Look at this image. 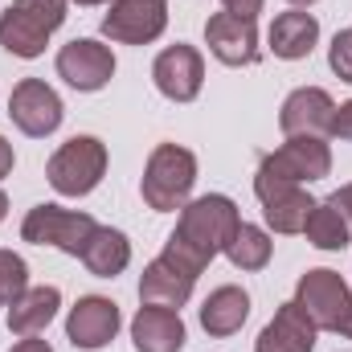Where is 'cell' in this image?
Instances as JSON below:
<instances>
[{
  "label": "cell",
  "mask_w": 352,
  "mask_h": 352,
  "mask_svg": "<svg viewBox=\"0 0 352 352\" xmlns=\"http://www.w3.org/2000/svg\"><path fill=\"white\" fill-rule=\"evenodd\" d=\"M238 226H242V217H238V205L230 197H221V192L197 197V201H188L180 209V221H176V230L164 242V254L173 263H180L184 270L201 274L217 254H226Z\"/></svg>",
  "instance_id": "cell-1"
},
{
  "label": "cell",
  "mask_w": 352,
  "mask_h": 352,
  "mask_svg": "<svg viewBox=\"0 0 352 352\" xmlns=\"http://www.w3.org/2000/svg\"><path fill=\"white\" fill-rule=\"evenodd\" d=\"M328 173H332V152L320 135H287L283 148L263 156V164L254 173V192H258V201H270L299 184L324 180Z\"/></svg>",
  "instance_id": "cell-2"
},
{
  "label": "cell",
  "mask_w": 352,
  "mask_h": 352,
  "mask_svg": "<svg viewBox=\"0 0 352 352\" xmlns=\"http://www.w3.org/2000/svg\"><path fill=\"white\" fill-rule=\"evenodd\" d=\"M197 184V156L188 148H176V144H160L152 156H148V168H144V201L156 209V213H173L188 205V192Z\"/></svg>",
  "instance_id": "cell-3"
},
{
  "label": "cell",
  "mask_w": 352,
  "mask_h": 352,
  "mask_svg": "<svg viewBox=\"0 0 352 352\" xmlns=\"http://www.w3.org/2000/svg\"><path fill=\"white\" fill-rule=\"evenodd\" d=\"M45 176L54 184V192L62 197H87L98 188V180L107 176V144L94 140V135H74L66 140L50 164H45Z\"/></svg>",
  "instance_id": "cell-4"
},
{
  "label": "cell",
  "mask_w": 352,
  "mask_h": 352,
  "mask_svg": "<svg viewBox=\"0 0 352 352\" xmlns=\"http://www.w3.org/2000/svg\"><path fill=\"white\" fill-rule=\"evenodd\" d=\"M98 230V221L90 213H74V209H62V205H37L25 213L21 221V238L33 242V246H54L62 254H82L90 242V234Z\"/></svg>",
  "instance_id": "cell-5"
},
{
  "label": "cell",
  "mask_w": 352,
  "mask_h": 352,
  "mask_svg": "<svg viewBox=\"0 0 352 352\" xmlns=\"http://www.w3.org/2000/svg\"><path fill=\"white\" fill-rule=\"evenodd\" d=\"M295 303L307 311V320H311L320 332H340L344 320L352 316L349 283H344L336 270H328V266L307 270V274L299 278V287H295Z\"/></svg>",
  "instance_id": "cell-6"
},
{
  "label": "cell",
  "mask_w": 352,
  "mask_h": 352,
  "mask_svg": "<svg viewBox=\"0 0 352 352\" xmlns=\"http://www.w3.org/2000/svg\"><path fill=\"white\" fill-rule=\"evenodd\" d=\"M168 29V0H111L102 37L119 45H152Z\"/></svg>",
  "instance_id": "cell-7"
},
{
  "label": "cell",
  "mask_w": 352,
  "mask_h": 352,
  "mask_svg": "<svg viewBox=\"0 0 352 352\" xmlns=\"http://www.w3.org/2000/svg\"><path fill=\"white\" fill-rule=\"evenodd\" d=\"M8 115L25 135L45 140V135H54L62 127L66 111H62V98H58L54 87H45L41 78H21L12 87V98H8Z\"/></svg>",
  "instance_id": "cell-8"
},
{
  "label": "cell",
  "mask_w": 352,
  "mask_h": 352,
  "mask_svg": "<svg viewBox=\"0 0 352 352\" xmlns=\"http://www.w3.org/2000/svg\"><path fill=\"white\" fill-rule=\"evenodd\" d=\"M111 74H115V54H111V45H102L94 37H78L58 50V78H66L82 94L102 90L111 82Z\"/></svg>",
  "instance_id": "cell-9"
},
{
  "label": "cell",
  "mask_w": 352,
  "mask_h": 352,
  "mask_svg": "<svg viewBox=\"0 0 352 352\" xmlns=\"http://www.w3.org/2000/svg\"><path fill=\"white\" fill-rule=\"evenodd\" d=\"M205 41H209V54L226 66H254L263 54L254 21H242L234 12H213L205 21Z\"/></svg>",
  "instance_id": "cell-10"
},
{
  "label": "cell",
  "mask_w": 352,
  "mask_h": 352,
  "mask_svg": "<svg viewBox=\"0 0 352 352\" xmlns=\"http://www.w3.org/2000/svg\"><path fill=\"white\" fill-rule=\"evenodd\" d=\"M332 115H336V102L332 94L320 87H299L287 94L283 111H278V127L283 135H332Z\"/></svg>",
  "instance_id": "cell-11"
},
{
  "label": "cell",
  "mask_w": 352,
  "mask_h": 352,
  "mask_svg": "<svg viewBox=\"0 0 352 352\" xmlns=\"http://www.w3.org/2000/svg\"><path fill=\"white\" fill-rule=\"evenodd\" d=\"M152 78H156V90L173 102H192L201 94V82H205V62L192 45H168L156 66H152Z\"/></svg>",
  "instance_id": "cell-12"
},
{
  "label": "cell",
  "mask_w": 352,
  "mask_h": 352,
  "mask_svg": "<svg viewBox=\"0 0 352 352\" xmlns=\"http://www.w3.org/2000/svg\"><path fill=\"white\" fill-rule=\"evenodd\" d=\"M119 307L111 303V299H102V295H87V299H78L74 303V311H70V320H66V336H70V344L74 349H107L111 340H115V332H119Z\"/></svg>",
  "instance_id": "cell-13"
},
{
  "label": "cell",
  "mask_w": 352,
  "mask_h": 352,
  "mask_svg": "<svg viewBox=\"0 0 352 352\" xmlns=\"http://www.w3.org/2000/svg\"><path fill=\"white\" fill-rule=\"evenodd\" d=\"M192 283H197L192 270H184L168 254H160L156 263H148L144 274H140V299L152 303V307H173V311H180L188 303V295H192Z\"/></svg>",
  "instance_id": "cell-14"
},
{
  "label": "cell",
  "mask_w": 352,
  "mask_h": 352,
  "mask_svg": "<svg viewBox=\"0 0 352 352\" xmlns=\"http://www.w3.org/2000/svg\"><path fill=\"white\" fill-rule=\"evenodd\" d=\"M316 324L307 320V311L291 299L274 311V320L266 324L254 340V352H311L316 349Z\"/></svg>",
  "instance_id": "cell-15"
},
{
  "label": "cell",
  "mask_w": 352,
  "mask_h": 352,
  "mask_svg": "<svg viewBox=\"0 0 352 352\" xmlns=\"http://www.w3.org/2000/svg\"><path fill=\"white\" fill-rule=\"evenodd\" d=\"M131 344H135V352H180V344H184L180 311L144 303L131 320Z\"/></svg>",
  "instance_id": "cell-16"
},
{
  "label": "cell",
  "mask_w": 352,
  "mask_h": 352,
  "mask_svg": "<svg viewBox=\"0 0 352 352\" xmlns=\"http://www.w3.org/2000/svg\"><path fill=\"white\" fill-rule=\"evenodd\" d=\"M266 41H270V50H274V58H283V62H299V58H307L311 50H316V41H320V21L311 16V12H278L274 16V25H270V33H266Z\"/></svg>",
  "instance_id": "cell-17"
},
{
  "label": "cell",
  "mask_w": 352,
  "mask_h": 352,
  "mask_svg": "<svg viewBox=\"0 0 352 352\" xmlns=\"http://www.w3.org/2000/svg\"><path fill=\"white\" fill-rule=\"evenodd\" d=\"M58 307H62V291H58V287H29V291L8 307V332H16V336H37V332H45V328L54 324Z\"/></svg>",
  "instance_id": "cell-18"
},
{
  "label": "cell",
  "mask_w": 352,
  "mask_h": 352,
  "mask_svg": "<svg viewBox=\"0 0 352 352\" xmlns=\"http://www.w3.org/2000/svg\"><path fill=\"white\" fill-rule=\"evenodd\" d=\"M250 320V295L242 287H217L201 303V328L209 336H234Z\"/></svg>",
  "instance_id": "cell-19"
},
{
  "label": "cell",
  "mask_w": 352,
  "mask_h": 352,
  "mask_svg": "<svg viewBox=\"0 0 352 352\" xmlns=\"http://www.w3.org/2000/svg\"><path fill=\"white\" fill-rule=\"evenodd\" d=\"M78 258H82V266H87L94 278H115V274H123L127 263H131V242H127L119 230L98 226Z\"/></svg>",
  "instance_id": "cell-20"
},
{
  "label": "cell",
  "mask_w": 352,
  "mask_h": 352,
  "mask_svg": "<svg viewBox=\"0 0 352 352\" xmlns=\"http://www.w3.org/2000/svg\"><path fill=\"white\" fill-rule=\"evenodd\" d=\"M45 41H50V33L37 25V21H29L21 8H4L0 12V45L12 54V58H41L45 54Z\"/></svg>",
  "instance_id": "cell-21"
},
{
  "label": "cell",
  "mask_w": 352,
  "mask_h": 352,
  "mask_svg": "<svg viewBox=\"0 0 352 352\" xmlns=\"http://www.w3.org/2000/svg\"><path fill=\"white\" fill-rule=\"evenodd\" d=\"M303 234H307V242H311L316 250H344V246L352 242L349 217H344L332 201H316V209H311Z\"/></svg>",
  "instance_id": "cell-22"
},
{
  "label": "cell",
  "mask_w": 352,
  "mask_h": 352,
  "mask_svg": "<svg viewBox=\"0 0 352 352\" xmlns=\"http://www.w3.org/2000/svg\"><path fill=\"white\" fill-rule=\"evenodd\" d=\"M311 209H316V201L303 188H291V192H278V197L263 201V217L274 234H303Z\"/></svg>",
  "instance_id": "cell-23"
},
{
  "label": "cell",
  "mask_w": 352,
  "mask_h": 352,
  "mask_svg": "<svg viewBox=\"0 0 352 352\" xmlns=\"http://www.w3.org/2000/svg\"><path fill=\"white\" fill-rule=\"evenodd\" d=\"M270 250H274V242L266 238V230L258 226H238V234L230 238V246H226V258L238 266V270H263L270 263Z\"/></svg>",
  "instance_id": "cell-24"
},
{
  "label": "cell",
  "mask_w": 352,
  "mask_h": 352,
  "mask_svg": "<svg viewBox=\"0 0 352 352\" xmlns=\"http://www.w3.org/2000/svg\"><path fill=\"white\" fill-rule=\"evenodd\" d=\"M29 291V266L21 254L0 250V307H12Z\"/></svg>",
  "instance_id": "cell-25"
},
{
  "label": "cell",
  "mask_w": 352,
  "mask_h": 352,
  "mask_svg": "<svg viewBox=\"0 0 352 352\" xmlns=\"http://www.w3.org/2000/svg\"><path fill=\"white\" fill-rule=\"evenodd\" d=\"M12 8H21L29 21H37L45 33H54L66 21V0H12Z\"/></svg>",
  "instance_id": "cell-26"
},
{
  "label": "cell",
  "mask_w": 352,
  "mask_h": 352,
  "mask_svg": "<svg viewBox=\"0 0 352 352\" xmlns=\"http://www.w3.org/2000/svg\"><path fill=\"white\" fill-rule=\"evenodd\" d=\"M328 66H332L344 82H352V37H349V29H340V33L332 37V45H328Z\"/></svg>",
  "instance_id": "cell-27"
},
{
  "label": "cell",
  "mask_w": 352,
  "mask_h": 352,
  "mask_svg": "<svg viewBox=\"0 0 352 352\" xmlns=\"http://www.w3.org/2000/svg\"><path fill=\"white\" fill-rule=\"evenodd\" d=\"M263 4L266 0H221V12H234V16H242V21H258Z\"/></svg>",
  "instance_id": "cell-28"
},
{
  "label": "cell",
  "mask_w": 352,
  "mask_h": 352,
  "mask_svg": "<svg viewBox=\"0 0 352 352\" xmlns=\"http://www.w3.org/2000/svg\"><path fill=\"white\" fill-rule=\"evenodd\" d=\"M332 135L352 144V98L344 102V107H336V115H332Z\"/></svg>",
  "instance_id": "cell-29"
},
{
  "label": "cell",
  "mask_w": 352,
  "mask_h": 352,
  "mask_svg": "<svg viewBox=\"0 0 352 352\" xmlns=\"http://www.w3.org/2000/svg\"><path fill=\"white\" fill-rule=\"evenodd\" d=\"M8 352H54V349H50V340H37V336H21V340H16V344H12Z\"/></svg>",
  "instance_id": "cell-30"
},
{
  "label": "cell",
  "mask_w": 352,
  "mask_h": 352,
  "mask_svg": "<svg viewBox=\"0 0 352 352\" xmlns=\"http://www.w3.org/2000/svg\"><path fill=\"white\" fill-rule=\"evenodd\" d=\"M332 205H336V209L349 217V226H352V184H344L340 192H332Z\"/></svg>",
  "instance_id": "cell-31"
},
{
  "label": "cell",
  "mask_w": 352,
  "mask_h": 352,
  "mask_svg": "<svg viewBox=\"0 0 352 352\" xmlns=\"http://www.w3.org/2000/svg\"><path fill=\"white\" fill-rule=\"evenodd\" d=\"M12 164H16V156H12V144H8V140L0 135V180L12 173Z\"/></svg>",
  "instance_id": "cell-32"
},
{
  "label": "cell",
  "mask_w": 352,
  "mask_h": 352,
  "mask_svg": "<svg viewBox=\"0 0 352 352\" xmlns=\"http://www.w3.org/2000/svg\"><path fill=\"white\" fill-rule=\"evenodd\" d=\"M4 213H8V197H4V188H0V221H4Z\"/></svg>",
  "instance_id": "cell-33"
},
{
  "label": "cell",
  "mask_w": 352,
  "mask_h": 352,
  "mask_svg": "<svg viewBox=\"0 0 352 352\" xmlns=\"http://www.w3.org/2000/svg\"><path fill=\"white\" fill-rule=\"evenodd\" d=\"M74 4H82V8H90V4H111V0H74Z\"/></svg>",
  "instance_id": "cell-34"
},
{
  "label": "cell",
  "mask_w": 352,
  "mask_h": 352,
  "mask_svg": "<svg viewBox=\"0 0 352 352\" xmlns=\"http://www.w3.org/2000/svg\"><path fill=\"white\" fill-rule=\"evenodd\" d=\"M340 332H344V336H349V340H352V316H349V320H344V328H340Z\"/></svg>",
  "instance_id": "cell-35"
},
{
  "label": "cell",
  "mask_w": 352,
  "mask_h": 352,
  "mask_svg": "<svg viewBox=\"0 0 352 352\" xmlns=\"http://www.w3.org/2000/svg\"><path fill=\"white\" fill-rule=\"evenodd\" d=\"M287 4H295V8H307V4H316V0H287Z\"/></svg>",
  "instance_id": "cell-36"
},
{
  "label": "cell",
  "mask_w": 352,
  "mask_h": 352,
  "mask_svg": "<svg viewBox=\"0 0 352 352\" xmlns=\"http://www.w3.org/2000/svg\"><path fill=\"white\" fill-rule=\"evenodd\" d=\"M349 37H352V29H349Z\"/></svg>",
  "instance_id": "cell-37"
}]
</instances>
